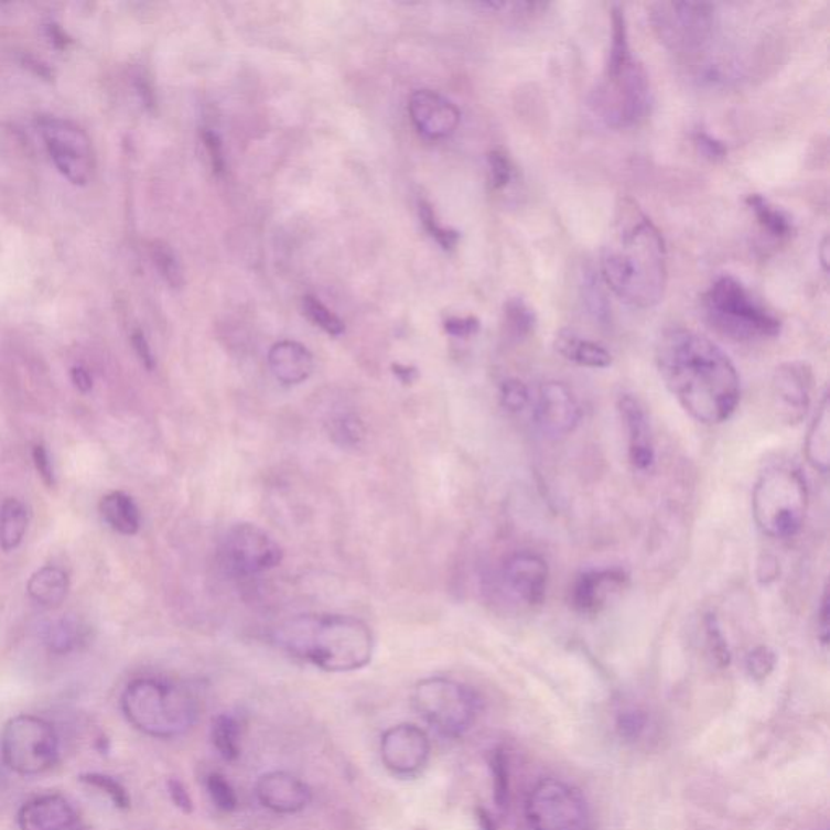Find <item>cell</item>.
I'll return each instance as SVG.
<instances>
[{
  "label": "cell",
  "mask_w": 830,
  "mask_h": 830,
  "mask_svg": "<svg viewBox=\"0 0 830 830\" xmlns=\"http://www.w3.org/2000/svg\"><path fill=\"white\" fill-rule=\"evenodd\" d=\"M78 780H80L82 784L88 785V787L96 788V790L108 795L109 800L112 801V805L116 806V808H130L129 791H127V788L123 787L117 778L111 777V775L86 773L82 774L80 777H78Z\"/></svg>",
  "instance_id": "obj_36"
},
{
  "label": "cell",
  "mask_w": 830,
  "mask_h": 830,
  "mask_svg": "<svg viewBox=\"0 0 830 830\" xmlns=\"http://www.w3.org/2000/svg\"><path fill=\"white\" fill-rule=\"evenodd\" d=\"M206 788L216 808L230 812L237 808V795L229 782L222 774H212L206 778Z\"/></svg>",
  "instance_id": "obj_44"
},
{
  "label": "cell",
  "mask_w": 830,
  "mask_h": 830,
  "mask_svg": "<svg viewBox=\"0 0 830 830\" xmlns=\"http://www.w3.org/2000/svg\"><path fill=\"white\" fill-rule=\"evenodd\" d=\"M477 821L481 830H497V824L492 819L491 812L485 811V809L477 808Z\"/></svg>",
  "instance_id": "obj_55"
},
{
  "label": "cell",
  "mask_w": 830,
  "mask_h": 830,
  "mask_svg": "<svg viewBox=\"0 0 830 830\" xmlns=\"http://www.w3.org/2000/svg\"><path fill=\"white\" fill-rule=\"evenodd\" d=\"M816 628H818V639L822 647L829 644V594L828 588L822 591L821 601H819L818 618H816Z\"/></svg>",
  "instance_id": "obj_49"
},
{
  "label": "cell",
  "mask_w": 830,
  "mask_h": 830,
  "mask_svg": "<svg viewBox=\"0 0 830 830\" xmlns=\"http://www.w3.org/2000/svg\"><path fill=\"white\" fill-rule=\"evenodd\" d=\"M203 141H205L206 150H208L209 158H212L213 169H215L216 172H223L224 158L222 141H219L218 136L209 132V130H205V132H203Z\"/></svg>",
  "instance_id": "obj_51"
},
{
  "label": "cell",
  "mask_w": 830,
  "mask_h": 830,
  "mask_svg": "<svg viewBox=\"0 0 830 830\" xmlns=\"http://www.w3.org/2000/svg\"><path fill=\"white\" fill-rule=\"evenodd\" d=\"M711 3L657 2L649 7L650 25L664 46L673 51L699 50L714 30Z\"/></svg>",
  "instance_id": "obj_11"
},
{
  "label": "cell",
  "mask_w": 830,
  "mask_h": 830,
  "mask_svg": "<svg viewBox=\"0 0 830 830\" xmlns=\"http://www.w3.org/2000/svg\"><path fill=\"white\" fill-rule=\"evenodd\" d=\"M50 37L51 41H54V43L57 44V46L64 47L65 44H67V40H65V34L62 33V30L58 29L57 25H51L50 29Z\"/></svg>",
  "instance_id": "obj_57"
},
{
  "label": "cell",
  "mask_w": 830,
  "mask_h": 830,
  "mask_svg": "<svg viewBox=\"0 0 830 830\" xmlns=\"http://www.w3.org/2000/svg\"><path fill=\"white\" fill-rule=\"evenodd\" d=\"M492 782H494V800L499 809L509 802V766L505 751L495 750L491 756Z\"/></svg>",
  "instance_id": "obj_40"
},
{
  "label": "cell",
  "mask_w": 830,
  "mask_h": 830,
  "mask_svg": "<svg viewBox=\"0 0 830 830\" xmlns=\"http://www.w3.org/2000/svg\"><path fill=\"white\" fill-rule=\"evenodd\" d=\"M132 344L141 364H143L148 370H153V368L157 367V360H154L153 351H151L150 343H148L147 336H144L143 332L137 330V332L132 334Z\"/></svg>",
  "instance_id": "obj_50"
},
{
  "label": "cell",
  "mask_w": 830,
  "mask_h": 830,
  "mask_svg": "<svg viewBox=\"0 0 830 830\" xmlns=\"http://www.w3.org/2000/svg\"><path fill=\"white\" fill-rule=\"evenodd\" d=\"M815 377L805 362H785L773 377L774 408L788 425H797L811 406Z\"/></svg>",
  "instance_id": "obj_15"
},
{
  "label": "cell",
  "mask_w": 830,
  "mask_h": 830,
  "mask_svg": "<svg viewBox=\"0 0 830 830\" xmlns=\"http://www.w3.org/2000/svg\"><path fill=\"white\" fill-rule=\"evenodd\" d=\"M777 665V656L770 647L757 646L747 653L745 659L746 673L751 680L764 681L773 675Z\"/></svg>",
  "instance_id": "obj_41"
},
{
  "label": "cell",
  "mask_w": 830,
  "mask_h": 830,
  "mask_svg": "<svg viewBox=\"0 0 830 830\" xmlns=\"http://www.w3.org/2000/svg\"><path fill=\"white\" fill-rule=\"evenodd\" d=\"M77 811L58 794L33 798L20 808V830H67L77 822Z\"/></svg>",
  "instance_id": "obj_22"
},
{
  "label": "cell",
  "mask_w": 830,
  "mask_h": 830,
  "mask_svg": "<svg viewBox=\"0 0 830 830\" xmlns=\"http://www.w3.org/2000/svg\"><path fill=\"white\" fill-rule=\"evenodd\" d=\"M33 463L44 484L50 488L56 487V474H54L53 461H51L50 451L46 450L44 444H34Z\"/></svg>",
  "instance_id": "obj_45"
},
{
  "label": "cell",
  "mask_w": 830,
  "mask_h": 830,
  "mask_svg": "<svg viewBox=\"0 0 830 830\" xmlns=\"http://www.w3.org/2000/svg\"><path fill=\"white\" fill-rule=\"evenodd\" d=\"M151 257H153L154 265H157L161 277L164 278V281L171 288H181L184 284V273H182L177 255L174 254V250L168 244L154 242L153 247H151Z\"/></svg>",
  "instance_id": "obj_37"
},
{
  "label": "cell",
  "mask_w": 830,
  "mask_h": 830,
  "mask_svg": "<svg viewBox=\"0 0 830 830\" xmlns=\"http://www.w3.org/2000/svg\"><path fill=\"white\" fill-rule=\"evenodd\" d=\"M103 518L117 532L136 536L141 527V513L137 503L126 492H111L99 503Z\"/></svg>",
  "instance_id": "obj_27"
},
{
  "label": "cell",
  "mask_w": 830,
  "mask_h": 830,
  "mask_svg": "<svg viewBox=\"0 0 830 830\" xmlns=\"http://www.w3.org/2000/svg\"><path fill=\"white\" fill-rule=\"evenodd\" d=\"M26 591L41 607L58 608L71 591V580L62 568L44 567L31 574Z\"/></svg>",
  "instance_id": "obj_25"
},
{
  "label": "cell",
  "mask_w": 830,
  "mask_h": 830,
  "mask_svg": "<svg viewBox=\"0 0 830 830\" xmlns=\"http://www.w3.org/2000/svg\"><path fill=\"white\" fill-rule=\"evenodd\" d=\"M414 705L440 735L460 739L477 719L478 698L460 681L433 677L417 685Z\"/></svg>",
  "instance_id": "obj_9"
},
{
  "label": "cell",
  "mask_w": 830,
  "mask_h": 830,
  "mask_svg": "<svg viewBox=\"0 0 830 830\" xmlns=\"http://www.w3.org/2000/svg\"><path fill=\"white\" fill-rule=\"evenodd\" d=\"M169 797L172 802L181 809L185 815H191L194 811V801H192L191 795H188L187 788L177 778H169L168 780Z\"/></svg>",
  "instance_id": "obj_48"
},
{
  "label": "cell",
  "mask_w": 830,
  "mask_h": 830,
  "mask_svg": "<svg viewBox=\"0 0 830 830\" xmlns=\"http://www.w3.org/2000/svg\"><path fill=\"white\" fill-rule=\"evenodd\" d=\"M554 349L564 359L574 362L581 367L607 368L613 357L607 347L595 341L582 337L580 334L563 330L554 337Z\"/></svg>",
  "instance_id": "obj_24"
},
{
  "label": "cell",
  "mask_w": 830,
  "mask_h": 830,
  "mask_svg": "<svg viewBox=\"0 0 830 830\" xmlns=\"http://www.w3.org/2000/svg\"><path fill=\"white\" fill-rule=\"evenodd\" d=\"M29 508L17 498H7L0 508V547L12 552L25 539L29 529Z\"/></svg>",
  "instance_id": "obj_28"
},
{
  "label": "cell",
  "mask_w": 830,
  "mask_h": 830,
  "mask_svg": "<svg viewBox=\"0 0 830 830\" xmlns=\"http://www.w3.org/2000/svg\"><path fill=\"white\" fill-rule=\"evenodd\" d=\"M536 312L521 298H511L505 304V328L508 336L522 341L536 328Z\"/></svg>",
  "instance_id": "obj_30"
},
{
  "label": "cell",
  "mask_w": 830,
  "mask_h": 830,
  "mask_svg": "<svg viewBox=\"0 0 830 830\" xmlns=\"http://www.w3.org/2000/svg\"><path fill=\"white\" fill-rule=\"evenodd\" d=\"M808 503V485L800 471L788 466L769 467L754 485V522L770 539H791L805 526Z\"/></svg>",
  "instance_id": "obj_7"
},
{
  "label": "cell",
  "mask_w": 830,
  "mask_h": 830,
  "mask_svg": "<svg viewBox=\"0 0 830 830\" xmlns=\"http://www.w3.org/2000/svg\"><path fill=\"white\" fill-rule=\"evenodd\" d=\"M430 756L427 733L411 723L392 726L381 739V759L392 774L411 777L425 767Z\"/></svg>",
  "instance_id": "obj_17"
},
{
  "label": "cell",
  "mask_w": 830,
  "mask_h": 830,
  "mask_svg": "<svg viewBox=\"0 0 830 830\" xmlns=\"http://www.w3.org/2000/svg\"><path fill=\"white\" fill-rule=\"evenodd\" d=\"M656 362L665 387L692 419L719 425L735 414L740 375L714 341L692 330H667L657 343Z\"/></svg>",
  "instance_id": "obj_1"
},
{
  "label": "cell",
  "mask_w": 830,
  "mask_h": 830,
  "mask_svg": "<svg viewBox=\"0 0 830 830\" xmlns=\"http://www.w3.org/2000/svg\"><path fill=\"white\" fill-rule=\"evenodd\" d=\"M84 640V629L72 619L54 623L46 633V644L53 653L68 654L77 649Z\"/></svg>",
  "instance_id": "obj_33"
},
{
  "label": "cell",
  "mask_w": 830,
  "mask_h": 830,
  "mask_svg": "<svg viewBox=\"0 0 830 830\" xmlns=\"http://www.w3.org/2000/svg\"><path fill=\"white\" fill-rule=\"evenodd\" d=\"M268 367L288 387L304 384L315 370L313 354L298 341H279L268 353Z\"/></svg>",
  "instance_id": "obj_23"
},
{
  "label": "cell",
  "mask_w": 830,
  "mask_h": 830,
  "mask_svg": "<svg viewBox=\"0 0 830 830\" xmlns=\"http://www.w3.org/2000/svg\"><path fill=\"white\" fill-rule=\"evenodd\" d=\"M277 640L292 656L332 673L367 667L374 657L370 626L349 615H301L277 629Z\"/></svg>",
  "instance_id": "obj_3"
},
{
  "label": "cell",
  "mask_w": 830,
  "mask_h": 830,
  "mask_svg": "<svg viewBox=\"0 0 830 830\" xmlns=\"http://www.w3.org/2000/svg\"><path fill=\"white\" fill-rule=\"evenodd\" d=\"M526 819L532 830H594L591 806L573 785L543 778L527 795Z\"/></svg>",
  "instance_id": "obj_10"
},
{
  "label": "cell",
  "mask_w": 830,
  "mask_h": 830,
  "mask_svg": "<svg viewBox=\"0 0 830 830\" xmlns=\"http://www.w3.org/2000/svg\"><path fill=\"white\" fill-rule=\"evenodd\" d=\"M778 564L774 558L766 557V563H759V581L770 582L777 578Z\"/></svg>",
  "instance_id": "obj_53"
},
{
  "label": "cell",
  "mask_w": 830,
  "mask_h": 830,
  "mask_svg": "<svg viewBox=\"0 0 830 830\" xmlns=\"http://www.w3.org/2000/svg\"><path fill=\"white\" fill-rule=\"evenodd\" d=\"M808 463L821 474H828L830 466V401L826 392L809 427L805 443Z\"/></svg>",
  "instance_id": "obj_26"
},
{
  "label": "cell",
  "mask_w": 830,
  "mask_h": 830,
  "mask_svg": "<svg viewBox=\"0 0 830 830\" xmlns=\"http://www.w3.org/2000/svg\"><path fill=\"white\" fill-rule=\"evenodd\" d=\"M818 257L821 260L822 270L828 273L829 271V236H824V239L819 244Z\"/></svg>",
  "instance_id": "obj_56"
},
{
  "label": "cell",
  "mask_w": 830,
  "mask_h": 830,
  "mask_svg": "<svg viewBox=\"0 0 830 830\" xmlns=\"http://www.w3.org/2000/svg\"><path fill=\"white\" fill-rule=\"evenodd\" d=\"M72 381H74L75 388L80 392H89L93 389V378L89 371L85 367H74L71 371Z\"/></svg>",
  "instance_id": "obj_52"
},
{
  "label": "cell",
  "mask_w": 830,
  "mask_h": 830,
  "mask_svg": "<svg viewBox=\"0 0 830 830\" xmlns=\"http://www.w3.org/2000/svg\"><path fill=\"white\" fill-rule=\"evenodd\" d=\"M409 116L420 136L430 140L446 139L461 122L457 106L433 89H419L411 96Z\"/></svg>",
  "instance_id": "obj_19"
},
{
  "label": "cell",
  "mask_w": 830,
  "mask_h": 830,
  "mask_svg": "<svg viewBox=\"0 0 830 830\" xmlns=\"http://www.w3.org/2000/svg\"><path fill=\"white\" fill-rule=\"evenodd\" d=\"M628 573L622 568L585 571L571 588V605L581 615H597L613 597L628 588Z\"/></svg>",
  "instance_id": "obj_18"
},
{
  "label": "cell",
  "mask_w": 830,
  "mask_h": 830,
  "mask_svg": "<svg viewBox=\"0 0 830 830\" xmlns=\"http://www.w3.org/2000/svg\"><path fill=\"white\" fill-rule=\"evenodd\" d=\"M694 144L698 147L699 153L704 154L708 160L722 161L726 157L725 144L715 137L709 136L708 132H701V130L696 132Z\"/></svg>",
  "instance_id": "obj_46"
},
{
  "label": "cell",
  "mask_w": 830,
  "mask_h": 830,
  "mask_svg": "<svg viewBox=\"0 0 830 830\" xmlns=\"http://www.w3.org/2000/svg\"><path fill=\"white\" fill-rule=\"evenodd\" d=\"M37 129L57 171L71 184H89L95 175L96 158L85 130L61 117H41Z\"/></svg>",
  "instance_id": "obj_12"
},
{
  "label": "cell",
  "mask_w": 830,
  "mask_h": 830,
  "mask_svg": "<svg viewBox=\"0 0 830 830\" xmlns=\"http://www.w3.org/2000/svg\"><path fill=\"white\" fill-rule=\"evenodd\" d=\"M212 740L223 759L236 761L239 757V725L230 715H218L213 720Z\"/></svg>",
  "instance_id": "obj_31"
},
{
  "label": "cell",
  "mask_w": 830,
  "mask_h": 830,
  "mask_svg": "<svg viewBox=\"0 0 830 830\" xmlns=\"http://www.w3.org/2000/svg\"><path fill=\"white\" fill-rule=\"evenodd\" d=\"M481 328V323L475 316H451L444 322V330L454 337H470Z\"/></svg>",
  "instance_id": "obj_47"
},
{
  "label": "cell",
  "mask_w": 830,
  "mask_h": 830,
  "mask_svg": "<svg viewBox=\"0 0 830 830\" xmlns=\"http://www.w3.org/2000/svg\"><path fill=\"white\" fill-rule=\"evenodd\" d=\"M705 640H708L709 653L712 659L720 668L729 667L732 662V650H730L729 640L723 635L718 616L714 613H708L704 618Z\"/></svg>",
  "instance_id": "obj_38"
},
{
  "label": "cell",
  "mask_w": 830,
  "mask_h": 830,
  "mask_svg": "<svg viewBox=\"0 0 830 830\" xmlns=\"http://www.w3.org/2000/svg\"><path fill=\"white\" fill-rule=\"evenodd\" d=\"M302 310H304L306 319L313 323V325L322 328L323 332L328 333L330 336H341L346 330L343 320L333 313L323 302L313 295H305L302 299Z\"/></svg>",
  "instance_id": "obj_34"
},
{
  "label": "cell",
  "mask_w": 830,
  "mask_h": 830,
  "mask_svg": "<svg viewBox=\"0 0 830 830\" xmlns=\"http://www.w3.org/2000/svg\"><path fill=\"white\" fill-rule=\"evenodd\" d=\"M746 205L756 216L759 226L774 239H788L794 234L795 227L790 216L784 209L773 205L769 200L764 198L763 195H747Z\"/></svg>",
  "instance_id": "obj_29"
},
{
  "label": "cell",
  "mask_w": 830,
  "mask_h": 830,
  "mask_svg": "<svg viewBox=\"0 0 830 830\" xmlns=\"http://www.w3.org/2000/svg\"><path fill=\"white\" fill-rule=\"evenodd\" d=\"M616 733L626 743H637L649 729V715L639 708H625L618 712L615 722Z\"/></svg>",
  "instance_id": "obj_35"
},
{
  "label": "cell",
  "mask_w": 830,
  "mask_h": 830,
  "mask_svg": "<svg viewBox=\"0 0 830 830\" xmlns=\"http://www.w3.org/2000/svg\"><path fill=\"white\" fill-rule=\"evenodd\" d=\"M284 552L263 527L240 522L230 527L222 543V561L229 573L255 576L281 564Z\"/></svg>",
  "instance_id": "obj_13"
},
{
  "label": "cell",
  "mask_w": 830,
  "mask_h": 830,
  "mask_svg": "<svg viewBox=\"0 0 830 830\" xmlns=\"http://www.w3.org/2000/svg\"><path fill=\"white\" fill-rule=\"evenodd\" d=\"M392 371H395L396 377L399 378V380L402 381V384H412V381L417 378V370L414 367H408V365H392Z\"/></svg>",
  "instance_id": "obj_54"
},
{
  "label": "cell",
  "mask_w": 830,
  "mask_h": 830,
  "mask_svg": "<svg viewBox=\"0 0 830 830\" xmlns=\"http://www.w3.org/2000/svg\"><path fill=\"white\" fill-rule=\"evenodd\" d=\"M702 310L715 332L739 343L773 339L780 334L778 316L730 274H723L712 282L702 295Z\"/></svg>",
  "instance_id": "obj_6"
},
{
  "label": "cell",
  "mask_w": 830,
  "mask_h": 830,
  "mask_svg": "<svg viewBox=\"0 0 830 830\" xmlns=\"http://www.w3.org/2000/svg\"><path fill=\"white\" fill-rule=\"evenodd\" d=\"M499 402L506 411L519 414L532 405V392L519 378H508L499 387Z\"/></svg>",
  "instance_id": "obj_39"
},
{
  "label": "cell",
  "mask_w": 830,
  "mask_h": 830,
  "mask_svg": "<svg viewBox=\"0 0 830 830\" xmlns=\"http://www.w3.org/2000/svg\"><path fill=\"white\" fill-rule=\"evenodd\" d=\"M420 219H422L423 226L429 230L430 236L443 247V249L450 250L456 246L460 240V234L453 229H446L436 219L435 212L432 206L427 202H420Z\"/></svg>",
  "instance_id": "obj_42"
},
{
  "label": "cell",
  "mask_w": 830,
  "mask_h": 830,
  "mask_svg": "<svg viewBox=\"0 0 830 830\" xmlns=\"http://www.w3.org/2000/svg\"><path fill=\"white\" fill-rule=\"evenodd\" d=\"M549 576V564L537 553L518 552L503 564L502 582L505 592L527 608L543 604Z\"/></svg>",
  "instance_id": "obj_16"
},
{
  "label": "cell",
  "mask_w": 830,
  "mask_h": 830,
  "mask_svg": "<svg viewBox=\"0 0 830 830\" xmlns=\"http://www.w3.org/2000/svg\"><path fill=\"white\" fill-rule=\"evenodd\" d=\"M667 260L659 227L635 200L619 198L601 254V274L610 291L635 309L659 305L667 289Z\"/></svg>",
  "instance_id": "obj_2"
},
{
  "label": "cell",
  "mask_w": 830,
  "mask_h": 830,
  "mask_svg": "<svg viewBox=\"0 0 830 830\" xmlns=\"http://www.w3.org/2000/svg\"><path fill=\"white\" fill-rule=\"evenodd\" d=\"M533 420L543 435L563 439L580 425L582 411L576 396L561 381H546L532 396Z\"/></svg>",
  "instance_id": "obj_14"
},
{
  "label": "cell",
  "mask_w": 830,
  "mask_h": 830,
  "mask_svg": "<svg viewBox=\"0 0 830 830\" xmlns=\"http://www.w3.org/2000/svg\"><path fill=\"white\" fill-rule=\"evenodd\" d=\"M618 412L628 439L629 463L639 472L653 470L656 464V444L646 409L636 396L622 395L618 398Z\"/></svg>",
  "instance_id": "obj_20"
},
{
  "label": "cell",
  "mask_w": 830,
  "mask_h": 830,
  "mask_svg": "<svg viewBox=\"0 0 830 830\" xmlns=\"http://www.w3.org/2000/svg\"><path fill=\"white\" fill-rule=\"evenodd\" d=\"M365 436V427L360 417L354 412H346L333 417L330 422V439L343 448L359 446Z\"/></svg>",
  "instance_id": "obj_32"
},
{
  "label": "cell",
  "mask_w": 830,
  "mask_h": 830,
  "mask_svg": "<svg viewBox=\"0 0 830 830\" xmlns=\"http://www.w3.org/2000/svg\"><path fill=\"white\" fill-rule=\"evenodd\" d=\"M257 797L265 808L278 815H295L312 801L309 785L288 773H270L260 777Z\"/></svg>",
  "instance_id": "obj_21"
},
{
  "label": "cell",
  "mask_w": 830,
  "mask_h": 830,
  "mask_svg": "<svg viewBox=\"0 0 830 830\" xmlns=\"http://www.w3.org/2000/svg\"><path fill=\"white\" fill-rule=\"evenodd\" d=\"M592 108L615 129L635 127L650 111V84L643 65L633 57L625 10L612 9V40L604 80L594 93Z\"/></svg>",
  "instance_id": "obj_4"
},
{
  "label": "cell",
  "mask_w": 830,
  "mask_h": 830,
  "mask_svg": "<svg viewBox=\"0 0 830 830\" xmlns=\"http://www.w3.org/2000/svg\"><path fill=\"white\" fill-rule=\"evenodd\" d=\"M488 172H491V184L495 191H502L509 182L515 177V166H513L511 158L508 157L506 151L492 150L488 153Z\"/></svg>",
  "instance_id": "obj_43"
},
{
  "label": "cell",
  "mask_w": 830,
  "mask_h": 830,
  "mask_svg": "<svg viewBox=\"0 0 830 830\" xmlns=\"http://www.w3.org/2000/svg\"><path fill=\"white\" fill-rule=\"evenodd\" d=\"M120 705L130 725L153 739L184 735L198 718V705L191 692L157 678L130 681Z\"/></svg>",
  "instance_id": "obj_5"
},
{
  "label": "cell",
  "mask_w": 830,
  "mask_h": 830,
  "mask_svg": "<svg viewBox=\"0 0 830 830\" xmlns=\"http://www.w3.org/2000/svg\"><path fill=\"white\" fill-rule=\"evenodd\" d=\"M0 754L3 764L23 777L47 773L58 759L56 729L37 715H17L3 725Z\"/></svg>",
  "instance_id": "obj_8"
}]
</instances>
